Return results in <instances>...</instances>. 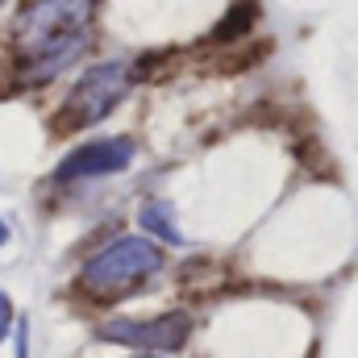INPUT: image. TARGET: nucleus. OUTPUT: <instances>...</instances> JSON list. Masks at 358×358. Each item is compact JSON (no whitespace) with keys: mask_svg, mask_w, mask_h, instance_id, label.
Listing matches in <instances>:
<instances>
[{"mask_svg":"<svg viewBox=\"0 0 358 358\" xmlns=\"http://www.w3.org/2000/svg\"><path fill=\"white\" fill-rule=\"evenodd\" d=\"M96 0H34L21 8L8 50L21 84H46L67 71L92 42Z\"/></svg>","mask_w":358,"mask_h":358,"instance_id":"nucleus-1","label":"nucleus"},{"mask_svg":"<svg viewBox=\"0 0 358 358\" xmlns=\"http://www.w3.org/2000/svg\"><path fill=\"white\" fill-rule=\"evenodd\" d=\"M163 267V250L150 238H117L100 255H92L80 271V287L92 300H121L134 287H142Z\"/></svg>","mask_w":358,"mask_h":358,"instance_id":"nucleus-2","label":"nucleus"},{"mask_svg":"<svg viewBox=\"0 0 358 358\" xmlns=\"http://www.w3.org/2000/svg\"><path fill=\"white\" fill-rule=\"evenodd\" d=\"M134 76H138V63L129 59H113V63H96L80 76V84L67 92L59 117H55V129L59 134H71V129H88L96 121H104L134 88Z\"/></svg>","mask_w":358,"mask_h":358,"instance_id":"nucleus-3","label":"nucleus"},{"mask_svg":"<svg viewBox=\"0 0 358 358\" xmlns=\"http://www.w3.org/2000/svg\"><path fill=\"white\" fill-rule=\"evenodd\" d=\"M192 334V317L187 313H163L155 321H108L100 325V338L104 342H117V346H134V350H179Z\"/></svg>","mask_w":358,"mask_h":358,"instance_id":"nucleus-4","label":"nucleus"},{"mask_svg":"<svg viewBox=\"0 0 358 358\" xmlns=\"http://www.w3.org/2000/svg\"><path fill=\"white\" fill-rule=\"evenodd\" d=\"M134 163V142L129 138H104V142H88L80 150H71L55 179L59 183H76V179H92V176H113V171H125Z\"/></svg>","mask_w":358,"mask_h":358,"instance_id":"nucleus-5","label":"nucleus"},{"mask_svg":"<svg viewBox=\"0 0 358 358\" xmlns=\"http://www.w3.org/2000/svg\"><path fill=\"white\" fill-rule=\"evenodd\" d=\"M142 229L155 234V238H163V242H171V246L183 242L179 229L171 225V204H163V200H150V204L142 208Z\"/></svg>","mask_w":358,"mask_h":358,"instance_id":"nucleus-6","label":"nucleus"},{"mask_svg":"<svg viewBox=\"0 0 358 358\" xmlns=\"http://www.w3.org/2000/svg\"><path fill=\"white\" fill-rule=\"evenodd\" d=\"M4 329H8V300L0 296V334H4Z\"/></svg>","mask_w":358,"mask_h":358,"instance_id":"nucleus-7","label":"nucleus"},{"mask_svg":"<svg viewBox=\"0 0 358 358\" xmlns=\"http://www.w3.org/2000/svg\"><path fill=\"white\" fill-rule=\"evenodd\" d=\"M4 238H8V229H4V225H0V242H4Z\"/></svg>","mask_w":358,"mask_h":358,"instance_id":"nucleus-8","label":"nucleus"}]
</instances>
